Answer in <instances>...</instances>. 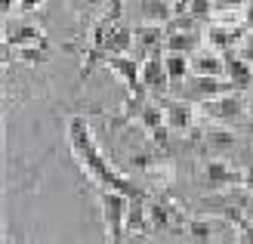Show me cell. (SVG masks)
<instances>
[{"label": "cell", "instance_id": "6da1fadb", "mask_svg": "<svg viewBox=\"0 0 253 244\" xmlns=\"http://www.w3.org/2000/svg\"><path fill=\"white\" fill-rule=\"evenodd\" d=\"M68 143H71V151L78 155V161L86 167V173H90L99 186L118 189V192H124V195H130V198H133V195H142V189L133 186L124 173H118L115 167L102 158V151H99L96 139H93V133H90V124H86L84 118H71V121H68Z\"/></svg>", "mask_w": 253, "mask_h": 244}, {"label": "cell", "instance_id": "7a4b0ae2", "mask_svg": "<svg viewBox=\"0 0 253 244\" xmlns=\"http://www.w3.org/2000/svg\"><path fill=\"white\" fill-rule=\"evenodd\" d=\"M102 204V220H105V238L108 241H124L126 238V204L130 195H124L118 189H105L99 195Z\"/></svg>", "mask_w": 253, "mask_h": 244}, {"label": "cell", "instance_id": "3957f363", "mask_svg": "<svg viewBox=\"0 0 253 244\" xmlns=\"http://www.w3.org/2000/svg\"><path fill=\"white\" fill-rule=\"evenodd\" d=\"M235 84L229 78H207V74H192V81H185V96H192L195 102H207V99H216L222 93H232Z\"/></svg>", "mask_w": 253, "mask_h": 244}, {"label": "cell", "instance_id": "277c9868", "mask_svg": "<svg viewBox=\"0 0 253 244\" xmlns=\"http://www.w3.org/2000/svg\"><path fill=\"white\" fill-rule=\"evenodd\" d=\"M102 62L126 84V90L133 93V99H142L145 87H142V65H139V59H133V56H108Z\"/></svg>", "mask_w": 253, "mask_h": 244}, {"label": "cell", "instance_id": "5b68a950", "mask_svg": "<svg viewBox=\"0 0 253 244\" xmlns=\"http://www.w3.org/2000/svg\"><path fill=\"white\" fill-rule=\"evenodd\" d=\"M204 105V111L210 114L213 121H238L244 114V99L238 96V90H232V93H222L216 99H207V102H201Z\"/></svg>", "mask_w": 253, "mask_h": 244}, {"label": "cell", "instance_id": "8992f818", "mask_svg": "<svg viewBox=\"0 0 253 244\" xmlns=\"http://www.w3.org/2000/svg\"><path fill=\"white\" fill-rule=\"evenodd\" d=\"M164 44H167V34H164L161 25H136L133 28V49H139L145 59L161 53Z\"/></svg>", "mask_w": 253, "mask_h": 244}, {"label": "cell", "instance_id": "52a82bcc", "mask_svg": "<svg viewBox=\"0 0 253 244\" xmlns=\"http://www.w3.org/2000/svg\"><path fill=\"white\" fill-rule=\"evenodd\" d=\"M142 87L151 90V93H167L170 87V74H167V65H164V56L155 53L142 62Z\"/></svg>", "mask_w": 253, "mask_h": 244}, {"label": "cell", "instance_id": "ba28073f", "mask_svg": "<svg viewBox=\"0 0 253 244\" xmlns=\"http://www.w3.org/2000/svg\"><path fill=\"white\" fill-rule=\"evenodd\" d=\"M204 183H207L210 189H225V186H238V183H244V176H241V173H235L225 161L213 158V161L204 164Z\"/></svg>", "mask_w": 253, "mask_h": 244}, {"label": "cell", "instance_id": "9c48e42d", "mask_svg": "<svg viewBox=\"0 0 253 244\" xmlns=\"http://www.w3.org/2000/svg\"><path fill=\"white\" fill-rule=\"evenodd\" d=\"M6 47H31V44H46V37H43V31L37 28V25H12L9 19H6Z\"/></svg>", "mask_w": 253, "mask_h": 244}, {"label": "cell", "instance_id": "30bf717a", "mask_svg": "<svg viewBox=\"0 0 253 244\" xmlns=\"http://www.w3.org/2000/svg\"><path fill=\"white\" fill-rule=\"evenodd\" d=\"M139 121H142V127L151 133V139H155L158 146H167V114H164L158 105H142Z\"/></svg>", "mask_w": 253, "mask_h": 244}, {"label": "cell", "instance_id": "8fae6325", "mask_svg": "<svg viewBox=\"0 0 253 244\" xmlns=\"http://www.w3.org/2000/svg\"><path fill=\"white\" fill-rule=\"evenodd\" d=\"M126 232L130 235H148V207H145V192L133 195L126 204Z\"/></svg>", "mask_w": 253, "mask_h": 244}, {"label": "cell", "instance_id": "7c38bea8", "mask_svg": "<svg viewBox=\"0 0 253 244\" xmlns=\"http://www.w3.org/2000/svg\"><path fill=\"white\" fill-rule=\"evenodd\" d=\"M136 12H139V19H142V22H148V25L170 22V19L176 16V12H173V6H170V0H139Z\"/></svg>", "mask_w": 253, "mask_h": 244}, {"label": "cell", "instance_id": "4fadbf2b", "mask_svg": "<svg viewBox=\"0 0 253 244\" xmlns=\"http://www.w3.org/2000/svg\"><path fill=\"white\" fill-rule=\"evenodd\" d=\"M192 71L195 74H207V78H225V56H219L216 49L198 53L192 59Z\"/></svg>", "mask_w": 253, "mask_h": 244}, {"label": "cell", "instance_id": "5bb4252c", "mask_svg": "<svg viewBox=\"0 0 253 244\" xmlns=\"http://www.w3.org/2000/svg\"><path fill=\"white\" fill-rule=\"evenodd\" d=\"M225 78L235 84V90H244L253 81V71H250V62L241 56H225Z\"/></svg>", "mask_w": 253, "mask_h": 244}, {"label": "cell", "instance_id": "9a60e30c", "mask_svg": "<svg viewBox=\"0 0 253 244\" xmlns=\"http://www.w3.org/2000/svg\"><path fill=\"white\" fill-rule=\"evenodd\" d=\"M167 127L170 130H188L195 121V108L188 102H167Z\"/></svg>", "mask_w": 253, "mask_h": 244}, {"label": "cell", "instance_id": "2e32d148", "mask_svg": "<svg viewBox=\"0 0 253 244\" xmlns=\"http://www.w3.org/2000/svg\"><path fill=\"white\" fill-rule=\"evenodd\" d=\"M173 226V210L164 201H151L148 204V232H167Z\"/></svg>", "mask_w": 253, "mask_h": 244}, {"label": "cell", "instance_id": "e0dca14e", "mask_svg": "<svg viewBox=\"0 0 253 244\" xmlns=\"http://www.w3.org/2000/svg\"><path fill=\"white\" fill-rule=\"evenodd\" d=\"M170 49V53H182L188 56L192 49H198V34L195 31H167V44H164Z\"/></svg>", "mask_w": 253, "mask_h": 244}, {"label": "cell", "instance_id": "ac0fdd59", "mask_svg": "<svg viewBox=\"0 0 253 244\" xmlns=\"http://www.w3.org/2000/svg\"><path fill=\"white\" fill-rule=\"evenodd\" d=\"M164 65H167L170 84H182V81H188V71H192V62H188V56H182V53H167Z\"/></svg>", "mask_w": 253, "mask_h": 244}, {"label": "cell", "instance_id": "d6986e66", "mask_svg": "<svg viewBox=\"0 0 253 244\" xmlns=\"http://www.w3.org/2000/svg\"><path fill=\"white\" fill-rule=\"evenodd\" d=\"M204 37H207L210 49H216V53H222V49H229V47L238 41V34H235V31H229L225 25H210Z\"/></svg>", "mask_w": 253, "mask_h": 244}, {"label": "cell", "instance_id": "ffe728a7", "mask_svg": "<svg viewBox=\"0 0 253 244\" xmlns=\"http://www.w3.org/2000/svg\"><path fill=\"white\" fill-rule=\"evenodd\" d=\"M207 146L210 148H235L238 146V136L225 127H210L207 130Z\"/></svg>", "mask_w": 253, "mask_h": 244}, {"label": "cell", "instance_id": "44dd1931", "mask_svg": "<svg viewBox=\"0 0 253 244\" xmlns=\"http://www.w3.org/2000/svg\"><path fill=\"white\" fill-rule=\"evenodd\" d=\"M12 49V47H9ZM16 53L22 62H28V65H41V62H46V44H31V47H16Z\"/></svg>", "mask_w": 253, "mask_h": 244}, {"label": "cell", "instance_id": "7402d4cb", "mask_svg": "<svg viewBox=\"0 0 253 244\" xmlns=\"http://www.w3.org/2000/svg\"><path fill=\"white\" fill-rule=\"evenodd\" d=\"M179 9H185L188 16H195V19H207L210 9H213V0H182Z\"/></svg>", "mask_w": 253, "mask_h": 244}, {"label": "cell", "instance_id": "603a6c76", "mask_svg": "<svg viewBox=\"0 0 253 244\" xmlns=\"http://www.w3.org/2000/svg\"><path fill=\"white\" fill-rule=\"evenodd\" d=\"M188 238L210 241L213 238V220H192V223H188Z\"/></svg>", "mask_w": 253, "mask_h": 244}, {"label": "cell", "instance_id": "cb8c5ba5", "mask_svg": "<svg viewBox=\"0 0 253 244\" xmlns=\"http://www.w3.org/2000/svg\"><path fill=\"white\" fill-rule=\"evenodd\" d=\"M238 56H241V59H247L250 65H253V31H247V34L241 37V47H238Z\"/></svg>", "mask_w": 253, "mask_h": 244}, {"label": "cell", "instance_id": "d4e9b609", "mask_svg": "<svg viewBox=\"0 0 253 244\" xmlns=\"http://www.w3.org/2000/svg\"><path fill=\"white\" fill-rule=\"evenodd\" d=\"M105 0H71V6L78 9V12H86V9H96V6H102Z\"/></svg>", "mask_w": 253, "mask_h": 244}, {"label": "cell", "instance_id": "484cf974", "mask_svg": "<svg viewBox=\"0 0 253 244\" xmlns=\"http://www.w3.org/2000/svg\"><path fill=\"white\" fill-rule=\"evenodd\" d=\"M219 9H238V6H247V0H213Z\"/></svg>", "mask_w": 253, "mask_h": 244}, {"label": "cell", "instance_id": "4316f807", "mask_svg": "<svg viewBox=\"0 0 253 244\" xmlns=\"http://www.w3.org/2000/svg\"><path fill=\"white\" fill-rule=\"evenodd\" d=\"M238 238L247 241V244H253V223H244L241 229H238Z\"/></svg>", "mask_w": 253, "mask_h": 244}, {"label": "cell", "instance_id": "83f0119b", "mask_svg": "<svg viewBox=\"0 0 253 244\" xmlns=\"http://www.w3.org/2000/svg\"><path fill=\"white\" fill-rule=\"evenodd\" d=\"M244 25L253 31V0H247V6H244Z\"/></svg>", "mask_w": 253, "mask_h": 244}, {"label": "cell", "instance_id": "f1b7e54d", "mask_svg": "<svg viewBox=\"0 0 253 244\" xmlns=\"http://www.w3.org/2000/svg\"><path fill=\"white\" fill-rule=\"evenodd\" d=\"M41 3H43V0H22V6H19V9H22V12H31V9H37Z\"/></svg>", "mask_w": 253, "mask_h": 244}, {"label": "cell", "instance_id": "f546056e", "mask_svg": "<svg viewBox=\"0 0 253 244\" xmlns=\"http://www.w3.org/2000/svg\"><path fill=\"white\" fill-rule=\"evenodd\" d=\"M250 207H253V198H250Z\"/></svg>", "mask_w": 253, "mask_h": 244}, {"label": "cell", "instance_id": "4dcf8cb0", "mask_svg": "<svg viewBox=\"0 0 253 244\" xmlns=\"http://www.w3.org/2000/svg\"><path fill=\"white\" fill-rule=\"evenodd\" d=\"M250 111H253V102H250Z\"/></svg>", "mask_w": 253, "mask_h": 244}]
</instances>
